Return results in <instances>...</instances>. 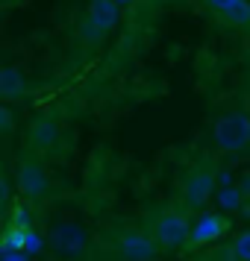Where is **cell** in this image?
<instances>
[{
    "label": "cell",
    "instance_id": "1",
    "mask_svg": "<svg viewBox=\"0 0 250 261\" xmlns=\"http://www.w3.org/2000/svg\"><path fill=\"white\" fill-rule=\"evenodd\" d=\"M189 214L183 208H162L153 220V244L159 252H177L189 244Z\"/></svg>",
    "mask_w": 250,
    "mask_h": 261
},
{
    "label": "cell",
    "instance_id": "2",
    "mask_svg": "<svg viewBox=\"0 0 250 261\" xmlns=\"http://www.w3.org/2000/svg\"><path fill=\"white\" fill-rule=\"evenodd\" d=\"M215 194H218V173H215V167L209 162L186 170L183 185H179V197H183L186 208H203Z\"/></svg>",
    "mask_w": 250,
    "mask_h": 261
},
{
    "label": "cell",
    "instance_id": "3",
    "mask_svg": "<svg viewBox=\"0 0 250 261\" xmlns=\"http://www.w3.org/2000/svg\"><path fill=\"white\" fill-rule=\"evenodd\" d=\"M212 141L221 153H241L250 147V115L226 112L212 123Z\"/></svg>",
    "mask_w": 250,
    "mask_h": 261
},
{
    "label": "cell",
    "instance_id": "4",
    "mask_svg": "<svg viewBox=\"0 0 250 261\" xmlns=\"http://www.w3.org/2000/svg\"><path fill=\"white\" fill-rule=\"evenodd\" d=\"M118 21H121V6L115 0H92L88 3V15H85V21H83L85 41H92V44L103 41L118 27Z\"/></svg>",
    "mask_w": 250,
    "mask_h": 261
},
{
    "label": "cell",
    "instance_id": "5",
    "mask_svg": "<svg viewBox=\"0 0 250 261\" xmlns=\"http://www.w3.org/2000/svg\"><path fill=\"white\" fill-rule=\"evenodd\" d=\"M18 191L30 202L44 200V194H48V170H44L38 155L33 153L21 155V162H18Z\"/></svg>",
    "mask_w": 250,
    "mask_h": 261
},
{
    "label": "cell",
    "instance_id": "6",
    "mask_svg": "<svg viewBox=\"0 0 250 261\" xmlns=\"http://www.w3.org/2000/svg\"><path fill=\"white\" fill-rule=\"evenodd\" d=\"M112 247L124 261H153L156 252H159L153 238L144 235L142 229H121L112 241Z\"/></svg>",
    "mask_w": 250,
    "mask_h": 261
},
{
    "label": "cell",
    "instance_id": "7",
    "mask_svg": "<svg viewBox=\"0 0 250 261\" xmlns=\"http://www.w3.org/2000/svg\"><path fill=\"white\" fill-rule=\"evenodd\" d=\"M230 229H233L230 214H215V212L200 214V217L194 220V226H191L189 244H186V247L189 249H200V247H206V244L218 241V238H224Z\"/></svg>",
    "mask_w": 250,
    "mask_h": 261
},
{
    "label": "cell",
    "instance_id": "8",
    "mask_svg": "<svg viewBox=\"0 0 250 261\" xmlns=\"http://www.w3.org/2000/svg\"><path fill=\"white\" fill-rule=\"evenodd\" d=\"M206 6L226 24L250 27V0H206Z\"/></svg>",
    "mask_w": 250,
    "mask_h": 261
},
{
    "label": "cell",
    "instance_id": "9",
    "mask_svg": "<svg viewBox=\"0 0 250 261\" xmlns=\"http://www.w3.org/2000/svg\"><path fill=\"white\" fill-rule=\"evenodd\" d=\"M56 123L53 120H48V118H41V120H36L33 126H30V132H27V150L33 155H38V153H44V150H50V144L56 141Z\"/></svg>",
    "mask_w": 250,
    "mask_h": 261
},
{
    "label": "cell",
    "instance_id": "10",
    "mask_svg": "<svg viewBox=\"0 0 250 261\" xmlns=\"http://www.w3.org/2000/svg\"><path fill=\"white\" fill-rule=\"evenodd\" d=\"M50 244H53V249H59L65 255H74V252H80L85 247V238L77 226L68 223V226H56L50 232Z\"/></svg>",
    "mask_w": 250,
    "mask_h": 261
},
{
    "label": "cell",
    "instance_id": "11",
    "mask_svg": "<svg viewBox=\"0 0 250 261\" xmlns=\"http://www.w3.org/2000/svg\"><path fill=\"white\" fill-rule=\"evenodd\" d=\"M27 94V80L18 68H0V97L12 100V97Z\"/></svg>",
    "mask_w": 250,
    "mask_h": 261
},
{
    "label": "cell",
    "instance_id": "12",
    "mask_svg": "<svg viewBox=\"0 0 250 261\" xmlns=\"http://www.w3.org/2000/svg\"><path fill=\"white\" fill-rule=\"evenodd\" d=\"M215 200H218V205L224 208L226 214L230 212H238L241 205H244V197H241V191L236 188V185H226V188H218V194H215Z\"/></svg>",
    "mask_w": 250,
    "mask_h": 261
},
{
    "label": "cell",
    "instance_id": "13",
    "mask_svg": "<svg viewBox=\"0 0 250 261\" xmlns=\"http://www.w3.org/2000/svg\"><path fill=\"white\" fill-rule=\"evenodd\" d=\"M230 258L233 261H250V229L236 235V241L230 244Z\"/></svg>",
    "mask_w": 250,
    "mask_h": 261
},
{
    "label": "cell",
    "instance_id": "14",
    "mask_svg": "<svg viewBox=\"0 0 250 261\" xmlns=\"http://www.w3.org/2000/svg\"><path fill=\"white\" fill-rule=\"evenodd\" d=\"M12 129H15V115H12V109L0 103V135H9Z\"/></svg>",
    "mask_w": 250,
    "mask_h": 261
},
{
    "label": "cell",
    "instance_id": "15",
    "mask_svg": "<svg viewBox=\"0 0 250 261\" xmlns=\"http://www.w3.org/2000/svg\"><path fill=\"white\" fill-rule=\"evenodd\" d=\"M9 194H12V191H9V182L0 176V220L6 217V212H9Z\"/></svg>",
    "mask_w": 250,
    "mask_h": 261
},
{
    "label": "cell",
    "instance_id": "16",
    "mask_svg": "<svg viewBox=\"0 0 250 261\" xmlns=\"http://www.w3.org/2000/svg\"><path fill=\"white\" fill-rule=\"evenodd\" d=\"M0 261H30V255L21 252V249H3L0 252Z\"/></svg>",
    "mask_w": 250,
    "mask_h": 261
},
{
    "label": "cell",
    "instance_id": "17",
    "mask_svg": "<svg viewBox=\"0 0 250 261\" xmlns=\"http://www.w3.org/2000/svg\"><path fill=\"white\" fill-rule=\"evenodd\" d=\"M115 3H118V6H127V3H132V0H115Z\"/></svg>",
    "mask_w": 250,
    "mask_h": 261
},
{
    "label": "cell",
    "instance_id": "18",
    "mask_svg": "<svg viewBox=\"0 0 250 261\" xmlns=\"http://www.w3.org/2000/svg\"><path fill=\"white\" fill-rule=\"evenodd\" d=\"M0 165H3V153H0Z\"/></svg>",
    "mask_w": 250,
    "mask_h": 261
}]
</instances>
